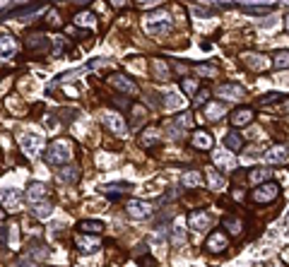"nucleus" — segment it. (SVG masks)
Instances as JSON below:
<instances>
[{
  "instance_id": "nucleus-1",
  "label": "nucleus",
  "mask_w": 289,
  "mask_h": 267,
  "mask_svg": "<svg viewBox=\"0 0 289 267\" xmlns=\"http://www.w3.org/2000/svg\"><path fill=\"white\" fill-rule=\"evenodd\" d=\"M142 29L144 34H150V36H166L171 34L174 29V17L166 12V10H152V12H147L142 17Z\"/></svg>"
},
{
  "instance_id": "nucleus-2",
  "label": "nucleus",
  "mask_w": 289,
  "mask_h": 267,
  "mask_svg": "<svg viewBox=\"0 0 289 267\" xmlns=\"http://www.w3.org/2000/svg\"><path fill=\"white\" fill-rule=\"evenodd\" d=\"M70 159H73V144L68 140H53L43 152V161L51 166H65Z\"/></svg>"
},
{
  "instance_id": "nucleus-3",
  "label": "nucleus",
  "mask_w": 289,
  "mask_h": 267,
  "mask_svg": "<svg viewBox=\"0 0 289 267\" xmlns=\"http://www.w3.org/2000/svg\"><path fill=\"white\" fill-rule=\"evenodd\" d=\"M106 84L113 87V89H118V92L128 94V96H137V94H140L135 80H133L130 75H123V72H113V75H109L106 77Z\"/></svg>"
},
{
  "instance_id": "nucleus-4",
  "label": "nucleus",
  "mask_w": 289,
  "mask_h": 267,
  "mask_svg": "<svg viewBox=\"0 0 289 267\" xmlns=\"http://www.w3.org/2000/svg\"><path fill=\"white\" fill-rule=\"evenodd\" d=\"M277 195H280V185L268 181V183L255 185V190L251 192V200L258 202V205H268V202L277 200Z\"/></svg>"
},
{
  "instance_id": "nucleus-5",
  "label": "nucleus",
  "mask_w": 289,
  "mask_h": 267,
  "mask_svg": "<svg viewBox=\"0 0 289 267\" xmlns=\"http://www.w3.org/2000/svg\"><path fill=\"white\" fill-rule=\"evenodd\" d=\"M102 123L104 128L113 135H126L128 133V126H126V118L121 116L118 111H104L102 113Z\"/></svg>"
},
{
  "instance_id": "nucleus-6",
  "label": "nucleus",
  "mask_w": 289,
  "mask_h": 267,
  "mask_svg": "<svg viewBox=\"0 0 289 267\" xmlns=\"http://www.w3.org/2000/svg\"><path fill=\"white\" fill-rule=\"evenodd\" d=\"M229 248V236L224 234V231H212V234L207 236V241H205V251L217 255V253H224Z\"/></svg>"
},
{
  "instance_id": "nucleus-7",
  "label": "nucleus",
  "mask_w": 289,
  "mask_h": 267,
  "mask_svg": "<svg viewBox=\"0 0 289 267\" xmlns=\"http://www.w3.org/2000/svg\"><path fill=\"white\" fill-rule=\"evenodd\" d=\"M126 214L130 219H147L152 214V205L144 200H128L126 202Z\"/></svg>"
},
{
  "instance_id": "nucleus-8",
  "label": "nucleus",
  "mask_w": 289,
  "mask_h": 267,
  "mask_svg": "<svg viewBox=\"0 0 289 267\" xmlns=\"http://www.w3.org/2000/svg\"><path fill=\"white\" fill-rule=\"evenodd\" d=\"M253 120H255V111L248 109V106H241V109L229 113V123L234 128H246V126H251Z\"/></svg>"
},
{
  "instance_id": "nucleus-9",
  "label": "nucleus",
  "mask_w": 289,
  "mask_h": 267,
  "mask_svg": "<svg viewBox=\"0 0 289 267\" xmlns=\"http://www.w3.org/2000/svg\"><path fill=\"white\" fill-rule=\"evenodd\" d=\"M217 94H220L224 101H238V99L246 96V89H244L241 84H236V82H224V84H220Z\"/></svg>"
},
{
  "instance_id": "nucleus-10",
  "label": "nucleus",
  "mask_w": 289,
  "mask_h": 267,
  "mask_svg": "<svg viewBox=\"0 0 289 267\" xmlns=\"http://www.w3.org/2000/svg\"><path fill=\"white\" fill-rule=\"evenodd\" d=\"M210 224H212V217L207 212H203V209H193L188 214V226L193 231H205V229H210Z\"/></svg>"
},
{
  "instance_id": "nucleus-11",
  "label": "nucleus",
  "mask_w": 289,
  "mask_h": 267,
  "mask_svg": "<svg viewBox=\"0 0 289 267\" xmlns=\"http://www.w3.org/2000/svg\"><path fill=\"white\" fill-rule=\"evenodd\" d=\"M17 56V41L12 34H0V60H10Z\"/></svg>"
},
{
  "instance_id": "nucleus-12",
  "label": "nucleus",
  "mask_w": 289,
  "mask_h": 267,
  "mask_svg": "<svg viewBox=\"0 0 289 267\" xmlns=\"http://www.w3.org/2000/svg\"><path fill=\"white\" fill-rule=\"evenodd\" d=\"M0 202H3L5 209L15 212V209L19 207V202H22V195H19V190H15V188H3V190H0Z\"/></svg>"
},
{
  "instance_id": "nucleus-13",
  "label": "nucleus",
  "mask_w": 289,
  "mask_h": 267,
  "mask_svg": "<svg viewBox=\"0 0 289 267\" xmlns=\"http://www.w3.org/2000/svg\"><path fill=\"white\" fill-rule=\"evenodd\" d=\"M162 142V130L157 126H150V128H144L142 135H140V144H142L144 150H150V147H157Z\"/></svg>"
},
{
  "instance_id": "nucleus-14",
  "label": "nucleus",
  "mask_w": 289,
  "mask_h": 267,
  "mask_svg": "<svg viewBox=\"0 0 289 267\" xmlns=\"http://www.w3.org/2000/svg\"><path fill=\"white\" fill-rule=\"evenodd\" d=\"M75 243H77V248H80L82 253H94V251H99V246H102L99 236H94V234H82V236H77Z\"/></svg>"
},
{
  "instance_id": "nucleus-15",
  "label": "nucleus",
  "mask_w": 289,
  "mask_h": 267,
  "mask_svg": "<svg viewBox=\"0 0 289 267\" xmlns=\"http://www.w3.org/2000/svg\"><path fill=\"white\" fill-rule=\"evenodd\" d=\"M190 144H193L196 150L210 152V150H212V144H214V140H212V135L207 133V130H196L193 137H190Z\"/></svg>"
},
{
  "instance_id": "nucleus-16",
  "label": "nucleus",
  "mask_w": 289,
  "mask_h": 267,
  "mask_svg": "<svg viewBox=\"0 0 289 267\" xmlns=\"http://www.w3.org/2000/svg\"><path fill=\"white\" fill-rule=\"evenodd\" d=\"M205 181H207V188H210V190H222V188H224V183H227L224 174H222V171H217V168H212V166L205 168Z\"/></svg>"
},
{
  "instance_id": "nucleus-17",
  "label": "nucleus",
  "mask_w": 289,
  "mask_h": 267,
  "mask_svg": "<svg viewBox=\"0 0 289 267\" xmlns=\"http://www.w3.org/2000/svg\"><path fill=\"white\" fill-rule=\"evenodd\" d=\"M265 159L270 164H284L289 159V144H275L270 152H265Z\"/></svg>"
},
{
  "instance_id": "nucleus-18",
  "label": "nucleus",
  "mask_w": 289,
  "mask_h": 267,
  "mask_svg": "<svg viewBox=\"0 0 289 267\" xmlns=\"http://www.w3.org/2000/svg\"><path fill=\"white\" fill-rule=\"evenodd\" d=\"M27 48L29 51H49L51 48V41H49V36H43V34H29V36H27Z\"/></svg>"
},
{
  "instance_id": "nucleus-19",
  "label": "nucleus",
  "mask_w": 289,
  "mask_h": 267,
  "mask_svg": "<svg viewBox=\"0 0 289 267\" xmlns=\"http://www.w3.org/2000/svg\"><path fill=\"white\" fill-rule=\"evenodd\" d=\"M181 183H183V188H200V185L205 183V178L200 171H193V168H188V171H183L181 174Z\"/></svg>"
},
{
  "instance_id": "nucleus-20",
  "label": "nucleus",
  "mask_w": 289,
  "mask_h": 267,
  "mask_svg": "<svg viewBox=\"0 0 289 267\" xmlns=\"http://www.w3.org/2000/svg\"><path fill=\"white\" fill-rule=\"evenodd\" d=\"M150 65H152V75L157 80H169L171 72H169V63L164 58H152L150 60Z\"/></svg>"
},
{
  "instance_id": "nucleus-21",
  "label": "nucleus",
  "mask_w": 289,
  "mask_h": 267,
  "mask_svg": "<svg viewBox=\"0 0 289 267\" xmlns=\"http://www.w3.org/2000/svg\"><path fill=\"white\" fill-rule=\"evenodd\" d=\"M244 63L251 65L253 70H268L272 65L270 60L265 58V56H258V53H244Z\"/></svg>"
},
{
  "instance_id": "nucleus-22",
  "label": "nucleus",
  "mask_w": 289,
  "mask_h": 267,
  "mask_svg": "<svg viewBox=\"0 0 289 267\" xmlns=\"http://www.w3.org/2000/svg\"><path fill=\"white\" fill-rule=\"evenodd\" d=\"M272 174H275V171H270V168H268V166H258V168H253V171L248 174V181H251V183H253V185L268 183V181H270V178H272Z\"/></svg>"
},
{
  "instance_id": "nucleus-23",
  "label": "nucleus",
  "mask_w": 289,
  "mask_h": 267,
  "mask_svg": "<svg viewBox=\"0 0 289 267\" xmlns=\"http://www.w3.org/2000/svg\"><path fill=\"white\" fill-rule=\"evenodd\" d=\"M46 192H49V188L43 183H39V181H34V183L27 185V198H29V202H39L46 198Z\"/></svg>"
},
{
  "instance_id": "nucleus-24",
  "label": "nucleus",
  "mask_w": 289,
  "mask_h": 267,
  "mask_svg": "<svg viewBox=\"0 0 289 267\" xmlns=\"http://www.w3.org/2000/svg\"><path fill=\"white\" fill-rule=\"evenodd\" d=\"M77 229L82 231V234H102L104 231V222H99V219H85V222H80L77 224Z\"/></svg>"
},
{
  "instance_id": "nucleus-25",
  "label": "nucleus",
  "mask_w": 289,
  "mask_h": 267,
  "mask_svg": "<svg viewBox=\"0 0 289 267\" xmlns=\"http://www.w3.org/2000/svg\"><path fill=\"white\" fill-rule=\"evenodd\" d=\"M53 212V205L46 200H39V202H32V214L36 219H49Z\"/></svg>"
},
{
  "instance_id": "nucleus-26",
  "label": "nucleus",
  "mask_w": 289,
  "mask_h": 267,
  "mask_svg": "<svg viewBox=\"0 0 289 267\" xmlns=\"http://www.w3.org/2000/svg\"><path fill=\"white\" fill-rule=\"evenodd\" d=\"M227 111H224V104L222 101H212V104H207V109H205V118L207 120H220Z\"/></svg>"
},
{
  "instance_id": "nucleus-27",
  "label": "nucleus",
  "mask_w": 289,
  "mask_h": 267,
  "mask_svg": "<svg viewBox=\"0 0 289 267\" xmlns=\"http://www.w3.org/2000/svg\"><path fill=\"white\" fill-rule=\"evenodd\" d=\"M19 140H22V150H25L27 154H34V152L41 147V140H39L36 135H22Z\"/></svg>"
},
{
  "instance_id": "nucleus-28",
  "label": "nucleus",
  "mask_w": 289,
  "mask_h": 267,
  "mask_svg": "<svg viewBox=\"0 0 289 267\" xmlns=\"http://www.w3.org/2000/svg\"><path fill=\"white\" fill-rule=\"evenodd\" d=\"M214 164H217V166H222L224 168V171H231V168L236 166V159L231 157L229 152H222V154H214Z\"/></svg>"
},
{
  "instance_id": "nucleus-29",
  "label": "nucleus",
  "mask_w": 289,
  "mask_h": 267,
  "mask_svg": "<svg viewBox=\"0 0 289 267\" xmlns=\"http://www.w3.org/2000/svg\"><path fill=\"white\" fill-rule=\"evenodd\" d=\"M222 226L229 229L231 236H241V231H244V224H241V219H236V217H222Z\"/></svg>"
},
{
  "instance_id": "nucleus-30",
  "label": "nucleus",
  "mask_w": 289,
  "mask_h": 267,
  "mask_svg": "<svg viewBox=\"0 0 289 267\" xmlns=\"http://www.w3.org/2000/svg\"><path fill=\"white\" fill-rule=\"evenodd\" d=\"M80 168L77 166H63V171H60V181H65V183L70 185H75L77 181H80Z\"/></svg>"
},
{
  "instance_id": "nucleus-31",
  "label": "nucleus",
  "mask_w": 289,
  "mask_h": 267,
  "mask_svg": "<svg viewBox=\"0 0 289 267\" xmlns=\"http://www.w3.org/2000/svg\"><path fill=\"white\" fill-rule=\"evenodd\" d=\"M270 63H272V67H277V70L289 67V51H280V53H275Z\"/></svg>"
},
{
  "instance_id": "nucleus-32",
  "label": "nucleus",
  "mask_w": 289,
  "mask_h": 267,
  "mask_svg": "<svg viewBox=\"0 0 289 267\" xmlns=\"http://www.w3.org/2000/svg\"><path fill=\"white\" fill-rule=\"evenodd\" d=\"M224 144H227L231 152H241V147H244V140H241V135L229 133L227 137H224Z\"/></svg>"
},
{
  "instance_id": "nucleus-33",
  "label": "nucleus",
  "mask_w": 289,
  "mask_h": 267,
  "mask_svg": "<svg viewBox=\"0 0 289 267\" xmlns=\"http://www.w3.org/2000/svg\"><path fill=\"white\" fill-rule=\"evenodd\" d=\"M94 22H97V17H94L92 12H77L75 15L77 27H94Z\"/></svg>"
},
{
  "instance_id": "nucleus-34",
  "label": "nucleus",
  "mask_w": 289,
  "mask_h": 267,
  "mask_svg": "<svg viewBox=\"0 0 289 267\" xmlns=\"http://www.w3.org/2000/svg\"><path fill=\"white\" fill-rule=\"evenodd\" d=\"M196 72L200 77H217V75H220V67H217V65H207V63H205V65H196Z\"/></svg>"
},
{
  "instance_id": "nucleus-35",
  "label": "nucleus",
  "mask_w": 289,
  "mask_h": 267,
  "mask_svg": "<svg viewBox=\"0 0 289 267\" xmlns=\"http://www.w3.org/2000/svg\"><path fill=\"white\" fill-rule=\"evenodd\" d=\"M241 10L248 12V15H268V12H272V5H246Z\"/></svg>"
},
{
  "instance_id": "nucleus-36",
  "label": "nucleus",
  "mask_w": 289,
  "mask_h": 267,
  "mask_svg": "<svg viewBox=\"0 0 289 267\" xmlns=\"http://www.w3.org/2000/svg\"><path fill=\"white\" fill-rule=\"evenodd\" d=\"M181 89H183L188 96H193V94L198 92V80H193V77H186V80H181Z\"/></svg>"
},
{
  "instance_id": "nucleus-37",
  "label": "nucleus",
  "mask_w": 289,
  "mask_h": 267,
  "mask_svg": "<svg viewBox=\"0 0 289 267\" xmlns=\"http://www.w3.org/2000/svg\"><path fill=\"white\" fill-rule=\"evenodd\" d=\"M123 190H128V185H123V183H118V185H104V192L109 195L111 200H116V198H118Z\"/></svg>"
},
{
  "instance_id": "nucleus-38",
  "label": "nucleus",
  "mask_w": 289,
  "mask_h": 267,
  "mask_svg": "<svg viewBox=\"0 0 289 267\" xmlns=\"http://www.w3.org/2000/svg\"><path fill=\"white\" fill-rule=\"evenodd\" d=\"M210 99V89H198L196 92V104H205Z\"/></svg>"
},
{
  "instance_id": "nucleus-39",
  "label": "nucleus",
  "mask_w": 289,
  "mask_h": 267,
  "mask_svg": "<svg viewBox=\"0 0 289 267\" xmlns=\"http://www.w3.org/2000/svg\"><path fill=\"white\" fill-rule=\"evenodd\" d=\"M17 265H19V267H39V265H36V260H34V258H27V255H25V258H19V260H17Z\"/></svg>"
},
{
  "instance_id": "nucleus-40",
  "label": "nucleus",
  "mask_w": 289,
  "mask_h": 267,
  "mask_svg": "<svg viewBox=\"0 0 289 267\" xmlns=\"http://www.w3.org/2000/svg\"><path fill=\"white\" fill-rule=\"evenodd\" d=\"M275 113H289V99H280V104H277Z\"/></svg>"
},
{
  "instance_id": "nucleus-41",
  "label": "nucleus",
  "mask_w": 289,
  "mask_h": 267,
  "mask_svg": "<svg viewBox=\"0 0 289 267\" xmlns=\"http://www.w3.org/2000/svg\"><path fill=\"white\" fill-rule=\"evenodd\" d=\"M137 265H140V267H157V262L147 255V258H137Z\"/></svg>"
},
{
  "instance_id": "nucleus-42",
  "label": "nucleus",
  "mask_w": 289,
  "mask_h": 267,
  "mask_svg": "<svg viewBox=\"0 0 289 267\" xmlns=\"http://www.w3.org/2000/svg\"><path fill=\"white\" fill-rule=\"evenodd\" d=\"M137 8H152V5H159V0H135Z\"/></svg>"
},
{
  "instance_id": "nucleus-43",
  "label": "nucleus",
  "mask_w": 289,
  "mask_h": 267,
  "mask_svg": "<svg viewBox=\"0 0 289 267\" xmlns=\"http://www.w3.org/2000/svg\"><path fill=\"white\" fill-rule=\"evenodd\" d=\"M282 99V94H270V96H265V99H260V106H268V104H272V101Z\"/></svg>"
},
{
  "instance_id": "nucleus-44",
  "label": "nucleus",
  "mask_w": 289,
  "mask_h": 267,
  "mask_svg": "<svg viewBox=\"0 0 289 267\" xmlns=\"http://www.w3.org/2000/svg\"><path fill=\"white\" fill-rule=\"evenodd\" d=\"M111 5H113V8H126V3L128 0H109Z\"/></svg>"
},
{
  "instance_id": "nucleus-45",
  "label": "nucleus",
  "mask_w": 289,
  "mask_h": 267,
  "mask_svg": "<svg viewBox=\"0 0 289 267\" xmlns=\"http://www.w3.org/2000/svg\"><path fill=\"white\" fill-rule=\"evenodd\" d=\"M284 27H287V32H289V15L284 17Z\"/></svg>"
},
{
  "instance_id": "nucleus-46",
  "label": "nucleus",
  "mask_w": 289,
  "mask_h": 267,
  "mask_svg": "<svg viewBox=\"0 0 289 267\" xmlns=\"http://www.w3.org/2000/svg\"><path fill=\"white\" fill-rule=\"evenodd\" d=\"M75 3H89V0H75Z\"/></svg>"
},
{
  "instance_id": "nucleus-47",
  "label": "nucleus",
  "mask_w": 289,
  "mask_h": 267,
  "mask_svg": "<svg viewBox=\"0 0 289 267\" xmlns=\"http://www.w3.org/2000/svg\"><path fill=\"white\" fill-rule=\"evenodd\" d=\"M3 217H5V214H3V209H0V219H3Z\"/></svg>"
}]
</instances>
